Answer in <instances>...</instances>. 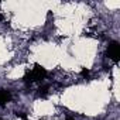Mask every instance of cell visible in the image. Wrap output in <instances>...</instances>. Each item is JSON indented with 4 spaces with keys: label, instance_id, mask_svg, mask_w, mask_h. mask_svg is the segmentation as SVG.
Returning <instances> with one entry per match:
<instances>
[{
    "label": "cell",
    "instance_id": "1",
    "mask_svg": "<svg viewBox=\"0 0 120 120\" xmlns=\"http://www.w3.org/2000/svg\"><path fill=\"white\" fill-rule=\"evenodd\" d=\"M45 76H47L45 68H42L41 65L35 64L34 68H33L31 71H28V72L24 75V81H26L27 83H33V82H35V81H44Z\"/></svg>",
    "mask_w": 120,
    "mask_h": 120
},
{
    "label": "cell",
    "instance_id": "2",
    "mask_svg": "<svg viewBox=\"0 0 120 120\" xmlns=\"http://www.w3.org/2000/svg\"><path fill=\"white\" fill-rule=\"evenodd\" d=\"M107 55H109L110 59H113L114 62L119 61V56H120V45H119V42L113 41V42L109 44V47H107Z\"/></svg>",
    "mask_w": 120,
    "mask_h": 120
},
{
    "label": "cell",
    "instance_id": "3",
    "mask_svg": "<svg viewBox=\"0 0 120 120\" xmlns=\"http://www.w3.org/2000/svg\"><path fill=\"white\" fill-rule=\"evenodd\" d=\"M10 98H11L10 92H9V90L2 89V90H0V106L7 105V103H9V100H10Z\"/></svg>",
    "mask_w": 120,
    "mask_h": 120
},
{
    "label": "cell",
    "instance_id": "4",
    "mask_svg": "<svg viewBox=\"0 0 120 120\" xmlns=\"http://www.w3.org/2000/svg\"><path fill=\"white\" fill-rule=\"evenodd\" d=\"M89 74H90V72H89V69H86V68H83V69L81 71V75H82L83 78H86V79L89 78Z\"/></svg>",
    "mask_w": 120,
    "mask_h": 120
},
{
    "label": "cell",
    "instance_id": "5",
    "mask_svg": "<svg viewBox=\"0 0 120 120\" xmlns=\"http://www.w3.org/2000/svg\"><path fill=\"white\" fill-rule=\"evenodd\" d=\"M65 120H75V119H74V117H71V116H68V117H67Z\"/></svg>",
    "mask_w": 120,
    "mask_h": 120
}]
</instances>
